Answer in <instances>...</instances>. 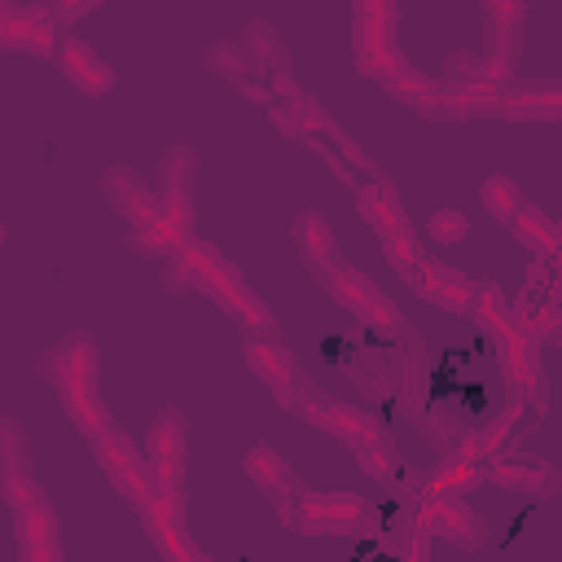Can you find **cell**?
Masks as SVG:
<instances>
[{"label":"cell","mask_w":562,"mask_h":562,"mask_svg":"<svg viewBox=\"0 0 562 562\" xmlns=\"http://www.w3.org/2000/svg\"><path fill=\"white\" fill-rule=\"evenodd\" d=\"M294 531L303 536H356L378 527V509L356 492H299L294 505Z\"/></svg>","instance_id":"obj_1"},{"label":"cell","mask_w":562,"mask_h":562,"mask_svg":"<svg viewBox=\"0 0 562 562\" xmlns=\"http://www.w3.org/2000/svg\"><path fill=\"white\" fill-rule=\"evenodd\" d=\"M0 44L9 53H31V57H57V9L53 4H18L4 0L0 13Z\"/></svg>","instance_id":"obj_2"},{"label":"cell","mask_w":562,"mask_h":562,"mask_svg":"<svg viewBox=\"0 0 562 562\" xmlns=\"http://www.w3.org/2000/svg\"><path fill=\"white\" fill-rule=\"evenodd\" d=\"M303 422H312V426H321L325 435H334V439H342V443H386V426L378 422V417H369L364 408H351V404H342V400H334V395H307V400H299V408H294Z\"/></svg>","instance_id":"obj_3"},{"label":"cell","mask_w":562,"mask_h":562,"mask_svg":"<svg viewBox=\"0 0 562 562\" xmlns=\"http://www.w3.org/2000/svg\"><path fill=\"white\" fill-rule=\"evenodd\" d=\"M395 18H364L356 13V26H351V53H356V70L364 79H386V75H400L408 61L404 53L395 48Z\"/></svg>","instance_id":"obj_4"},{"label":"cell","mask_w":562,"mask_h":562,"mask_svg":"<svg viewBox=\"0 0 562 562\" xmlns=\"http://www.w3.org/2000/svg\"><path fill=\"white\" fill-rule=\"evenodd\" d=\"M422 527H430V536H443L461 549H479L487 540V527L483 518L461 501V496H422L417 514H413Z\"/></svg>","instance_id":"obj_5"},{"label":"cell","mask_w":562,"mask_h":562,"mask_svg":"<svg viewBox=\"0 0 562 562\" xmlns=\"http://www.w3.org/2000/svg\"><path fill=\"white\" fill-rule=\"evenodd\" d=\"M40 373L57 386V395L61 391H88V386H97V347H92V338L88 334L61 338L57 347L44 351Z\"/></svg>","instance_id":"obj_6"},{"label":"cell","mask_w":562,"mask_h":562,"mask_svg":"<svg viewBox=\"0 0 562 562\" xmlns=\"http://www.w3.org/2000/svg\"><path fill=\"white\" fill-rule=\"evenodd\" d=\"M241 356H246V364L255 369V378H263V386L272 391V400L294 413V408H299V364H294L290 347L263 342V338H246V342H241Z\"/></svg>","instance_id":"obj_7"},{"label":"cell","mask_w":562,"mask_h":562,"mask_svg":"<svg viewBox=\"0 0 562 562\" xmlns=\"http://www.w3.org/2000/svg\"><path fill=\"white\" fill-rule=\"evenodd\" d=\"M193 171H198L193 149L176 145V149L162 154L158 180H154V189H158V198H162V211H167L180 228H189V233H193Z\"/></svg>","instance_id":"obj_8"},{"label":"cell","mask_w":562,"mask_h":562,"mask_svg":"<svg viewBox=\"0 0 562 562\" xmlns=\"http://www.w3.org/2000/svg\"><path fill=\"white\" fill-rule=\"evenodd\" d=\"M246 474L255 479V487H259V492H268V496H272V505H277L281 522L290 527V522H294V505H299L303 483L294 479V470L285 465V457H277L268 443H255V448L246 452Z\"/></svg>","instance_id":"obj_9"},{"label":"cell","mask_w":562,"mask_h":562,"mask_svg":"<svg viewBox=\"0 0 562 562\" xmlns=\"http://www.w3.org/2000/svg\"><path fill=\"white\" fill-rule=\"evenodd\" d=\"M101 189H105V198L114 202V211H119L132 228L154 224V220H162V215H167V211H162L158 189H149L132 167H110V171L101 176Z\"/></svg>","instance_id":"obj_10"},{"label":"cell","mask_w":562,"mask_h":562,"mask_svg":"<svg viewBox=\"0 0 562 562\" xmlns=\"http://www.w3.org/2000/svg\"><path fill=\"white\" fill-rule=\"evenodd\" d=\"M408 281H413V290H417L426 303H435V307H443V312H470V307H474V281H470L465 272L439 263V259H426V255H422V263L413 268Z\"/></svg>","instance_id":"obj_11"},{"label":"cell","mask_w":562,"mask_h":562,"mask_svg":"<svg viewBox=\"0 0 562 562\" xmlns=\"http://www.w3.org/2000/svg\"><path fill=\"white\" fill-rule=\"evenodd\" d=\"M13 536H18V558L22 562H57L61 544H57V514L53 505L40 496L35 505L13 514Z\"/></svg>","instance_id":"obj_12"},{"label":"cell","mask_w":562,"mask_h":562,"mask_svg":"<svg viewBox=\"0 0 562 562\" xmlns=\"http://www.w3.org/2000/svg\"><path fill=\"white\" fill-rule=\"evenodd\" d=\"M57 66H61V75H66L79 92H88V97H101V92L114 88V70H110L79 35H61V44H57Z\"/></svg>","instance_id":"obj_13"},{"label":"cell","mask_w":562,"mask_h":562,"mask_svg":"<svg viewBox=\"0 0 562 562\" xmlns=\"http://www.w3.org/2000/svg\"><path fill=\"white\" fill-rule=\"evenodd\" d=\"M439 97H443L448 114H457V119L501 114L505 110V88L483 83V79H465V75H443L439 79Z\"/></svg>","instance_id":"obj_14"},{"label":"cell","mask_w":562,"mask_h":562,"mask_svg":"<svg viewBox=\"0 0 562 562\" xmlns=\"http://www.w3.org/2000/svg\"><path fill=\"white\" fill-rule=\"evenodd\" d=\"M501 119L509 123H558L562 119V83H527V88H505V110Z\"/></svg>","instance_id":"obj_15"},{"label":"cell","mask_w":562,"mask_h":562,"mask_svg":"<svg viewBox=\"0 0 562 562\" xmlns=\"http://www.w3.org/2000/svg\"><path fill=\"white\" fill-rule=\"evenodd\" d=\"M487 479L505 492H536V496H549L558 487V470L540 457H501L487 465Z\"/></svg>","instance_id":"obj_16"},{"label":"cell","mask_w":562,"mask_h":562,"mask_svg":"<svg viewBox=\"0 0 562 562\" xmlns=\"http://www.w3.org/2000/svg\"><path fill=\"white\" fill-rule=\"evenodd\" d=\"M294 246L303 250V263H307L312 272L342 263V255H338V246H334V233H329V224H325L316 211H303V215L294 220Z\"/></svg>","instance_id":"obj_17"},{"label":"cell","mask_w":562,"mask_h":562,"mask_svg":"<svg viewBox=\"0 0 562 562\" xmlns=\"http://www.w3.org/2000/svg\"><path fill=\"white\" fill-rule=\"evenodd\" d=\"M479 479H487V465L474 461V457H465V452H452V457H443V461L435 465V474L426 479L422 496H461V492L474 487Z\"/></svg>","instance_id":"obj_18"},{"label":"cell","mask_w":562,"mask_h":562,"mask_svg":"<svg viewBox=\"0 0 562 562\" xmlns=\"http://www.w3.org/2000/svg\"><path fill=\"white\" fill-rule=\"evenodd\" d=\"M382 88H386V97H395V101H404V105H413V110H422V114H443V110H439V105H443L439 79H426V75L413 70V66H404L400 75H386Z\"/></svg>","instance_id":"obj_19"},{"label":"cell","mask_w":562,"mask_h":562,"mask_svg":"<svg viewBox=\"0 0 562 562\" xmlns=\"http://www.w3.org/2000/svg\"><path fill=\"white\" fill-rule=\"evenodd\" d=\"M184 439H189L184 413H180V408H162V413L149 422L145 457H149V461H176V457H184Z\"/></svg>","instance_id":"obj_20"},{"label":"cell","mask_w":562,"mask_h":562,"mask_svg":"<svg viewBox=\"0 0 562 562\" xmlns=\"http://www.w3.org/2000/svg\"><path fill=\"white\" fill-rule=\"evenodd\" d=\"M509 233L536 255V259H553L558 255V224L549 215H540L536 206H522L514 220H509Z\"/></svg>","instance_id":"obj_21"},{"label":"cell","mask_w":562,"mask_h":562,"mask_svg":"<svg viewBox=\"0 0 562 562\" xmlns=\"http://www.w3.org/2000/svg\"><path fill=\"white\" fill-rule=\"evenodd\" d=\"M140 255H180L189 241H193V233L189 228H180L171 215H162V220H154V224H140V228H132V237H127Z\"/></svg>","instance_id":"obj_22"},{"label":"cell","mask_w":562,"mask_h":562,"mask_svg":"<svg viewBox=\"0 0 562 562\" xmlns=\"http://www.w3.org/2000/svg\"><path fill=\"white\" fill-rule=\"evenodd\" d=\"M522 417V400H509L479 435H470L465 443H461V452L465 457H474V461H487V457H501V443H505V435L514 430V422Z\"/></svg>","instance_id":"obj_23"},{"label":"cell","mask_w":562,"mask_h":562,"mask_svg":"<svg viewBox=\"0 0 562 562\" xmlns=\"http://www.w3.org/2000/svg\"><path fill=\"white\" fill-rule=\"evenodd\" d=\"M470 316L492 334V342L518 329V316L505 307V299H501L496 285H474V307H470Z\"/></svg>","instance_id":"obj_24"},{"label":"cell","mask_w":562,"mask_h":562,"mask_svg":"<svg viewBox=\"0 0 562 562\" xmlns=\"http://www.w3.org/2000/svg\"><path fill=\"white\" fill-rule=\"evenodd\" d=\"M241 35H246L241 44H246L250 61L259 66V75H272V70L285 61V48H281V35H277V26H272V22H250Z\"/></svg>","instance_id":"obj_25"},{"label":"cell","mask_w":562,"mask_h":562,"mask_svg":"<svg viewBox=\"0 0 562 562\" xmlns=\"http://www.w3.org/2000/svg\"><path fill=\"white\" fill-rule=\"evenodd\" d=\"M110 483H114V492L132 505V509H140L154 492H158V479H154V465H149V457H140L136 465H127V470H119V474H110Z\"/></svg>","instance_id":"obj_26"},{"label":"cell","mask_w":562,"mask_h":562,"mask_svg":"<svg viewBox=\"0 0 562 562\" xmlns=\"http://www.w3.org/2000/svg\"><path fill=\"white\" fill-rule=\"evenodd\" d=\"M92 452H97V465L105 470V474H119V470H127V465H136L140 461V448L123 435V430H105L101 439H92Z\"/></svg>","instance_id":"obj_27"},{"label":"cell","mask_w":562,"mask_h":562,"mask_svg":"<svg viewBox=\"0 0 562 562\" xmlns=\"http://www.w3.org/2000/svg\"><path fill=\"white\" fill-rule=\"evenodd\" d=\"M479 198H483V206H487L496 220H505V224L527 206V202H522V189H518L509 176H487L483 189H479Z\"/></svg>","instance_id":"obj_28"},{"label":"cell","mask_w":562,"mask_h":562,"mask_svg":"<svg viewBox=\"0 0 562 562\" xmlns=\"http://www.w3.org/2000/svg\"><path fill=\"white\" fill-rule=\"evenodd\" d=\"M382 250H386L391 268H395V272H404V277H413V268L422 263V246H417L413 224H395V228L382 237Z\"/></svg>","instance_id":"obj_29"},{"label":"cell","mask_w":562,"mask_h":562,"mask_svg":"<svg viewBox=\"0 0 562 562\" xmlns=\"http://www.w3.org/2000/svg\"><path fill=\"white\" fill-rule=\"evenodd\" d=\"M360 457V470L373 474L378 483H395V457H391V439L386 443H351Z\"/></svg>","instance_id":"obj_30"},{"label":"cell","mask_w":562,"mask_h":562,"mask_svg":"<svg viewBox=\"0 0 562 562\" xmlns=\"http://www.w3.org/2000/svg\"><path fill=\"white\" fill-rule=\"evenodd\" d=\"M0 443H4V483L9 479H26V439L18 430V422H4L0 426Z\"/></svg>","instance_id":"obj_31"},{"label":"cell","mask_w":562,"mask_h":562,"mask_svg":"<svg viewBox=\"0 0 562 562\" xmlns=\"http://www.w3.org/2000/svg\"><path fill=\"white\" fill-rule=\"evenodd\" d=\"M426 233H430L435 241H443V246H452V241H461V237L470 233V224H465V215H461V211H452V206H443V211H435V215H430V224H426Z\"/></svg>","instance_id":"obj_32"},{"label":"cell","mask_w":562,"mask_h":562,"mask_svg":"<svg viewBox=\"0 0 562 562\" xmlns=\"http://www.w3.org/2000/svg\"><path fill=\"white\" fill-rule=\"evenodd\" d=\"M268 119H272V123L285 132V136H294V140H303V136H307V123H303L299 101H281V97H277V101L268 105Z\"/></svg>","instance_id":"obj_33"},{"label":"cell","mask_w":562,"mask_h":562,"mask_svg":"<svg viewBox=\"0 0 562 562\" xmlns=\"http://www.w3.org/2000/svg\"><path fill=\"white\" fill-rule=\"evenodd\" d=\"M522 0H496L487 13H492V22H505V26H522Z\"/></svg>","instance_id":"obj_34"},{"label":"cell","mask_w":562,"mask_h":562,"mask_svg":"<svg viewBox=\"0 0 562 562\" xmlns=\"http://www.w3.org/2000/svg\"><path fill=\"white\" fill-rule=\"evenodd\" d=\"M356 13H364V18H395V0H356Z\"/></svg>","instance_id":"obj_35"},{"label":"cell","mask_w":562,"mask_h":562,"mask_svg":"<svg viewBox=\"0 0 562 562\" xmlns=\"http://www.w3.org/2000/svg\"><path fill=\"white\" fill-rule=\"evenodd\" d=\"M558 255H562V224H558Z\"/></svg>","instance_id":"obj_36"},{"label":"cell","mask_w":562,"mask_h":562,"mask_svg":"<svg viewBox=\"0 0 562 562\" xmlns=\"http://www.w3.org/2000/svg\"><path fill=\"white\" fill-rule=\"evenodd\" d=\"M479 4H483V9H492V4H496V0H479Z\"/></svg>","instance_id":"obj_37"}]
</instances>
